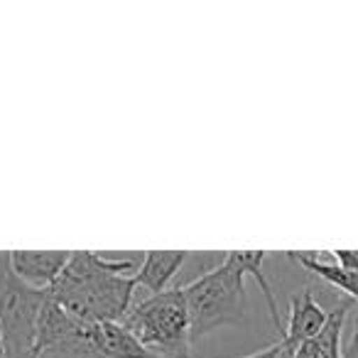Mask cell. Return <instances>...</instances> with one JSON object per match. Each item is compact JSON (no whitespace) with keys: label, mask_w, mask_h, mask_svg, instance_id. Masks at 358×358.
Here are the masks:
<instances>
[{"label":"cell","mask_w":358,"mask_h":358,"mask_svg":"<svg viewBox=\"0 0 358 358\" xmlns=\"http://www.w3.org/2000/svg\"><path fill=\"white\" fill-rule=\"evenodd\" d=\"M133 258H103L94 250H74L64 273L47 289V297L81 322H123L135 302Z\"/></svg>","instance_id":"cell-1"},{"label":"cell","mask_w":358,"mask_h":358,"mask_svg":"<svg viewBox=\"0 0 358 358\" xmlns=\"http://www.w3.org/2000/svg\"><path fill=\"white\" fill-rule=\"evenodd\" d=\"M245 278L248 275L236 258V250H229L216 268L206 270L204 275L185 285L192 322V343L204 338L214 329L243 319L245 307H248Z\"/></svg>","instance_id":"cell-2"},{"label":"cell","mask_w":358,"mask_h":358,"mask_svg":"<svg viewBox=\"0 0 358 358\" xmlns=\"http://www.w3.org/2000/svg\"><path fill=\"white\" fill-rule=\"evenodd\" d=\"M120 324L159 358H189L192 322L185 287L135 299Z\"/></svg>","instance_id":"cell-3"},{"label":"cell","mask_w":358,"mask_h":358,"mask_svg":"<svg viewBox=\"0 0 358 358\" xmlns=\"http://www.w3.org/2000/svg\"><path fill=\"white\" fill-rule=\"evenodd\" d=\"M47 289L30 287L13 273L8 253L0 255V338L6 358H35L37 324Z\"/></svg>","instance_id":"cell-4"},{"label":"cell","mask_w":358,"mask_h":358,"mask_svg":"<svg viewBox=\"0 0 358 358\" xmlns=\"http://www.w3.org/2000/svg\"><path fill=\"white\" fill-rule=\"evenodd\" d=\"M74 250H8L13 273L30 287L50 289L64 273Z\"/></svg>","instance_id":"cell-5"},{"label":"cell","mask_w":358,"mask_h":358,"mask_svg":"<svg viewBox=\"0 0 358 358\" xmlns=\"http://www.w3.org/2000/svg\"><path fill=\"white\" fill-rule=\"evenodd\" d=\"M329 322V312L322 304L314 299L312 289L304 287L299 294H294L292 302H289V319L285 334L280 336V341L289 348V351H297L302 343L314 341V338L322 334V329Z\"/></svg>","instance_id":"cell-6"},{"label":"cell","mask_w":358,"mask_h":358,"mask_svg":"<svg viewBox=\"0 0 358 358\" xmlns=\"http://www.w3.org/2000/svg\"><path fill=\"white\" fill-rule=\"evenodd\" d=\"M187 255H189L187 250H145L143 265L135 273L138 289H148L150 294H159L169 289L167 285L182 270Z\"/></svg>","instance_id":"cell-7"},{"label":"cell","mask_w":358,"mask_h":358,"mask_svg":"<svg viewBox=\"0 0 358 358\" xmlns=\"http://www.w3.org/2000/svg\"><path fill=\"white\" fill-rule=\"evenodd\" d=\"M96 358H159L138 341L120 322L94 324Z\"/></svg>","instance_id":"cell-8"},{"label":"cell","mask_w":358,"mask_h":358,"mask_svg":"<svg viewBox=\"0 0 358 358\" xmlns=\"http://www.w3.org/2000/svg\"><path fill=\"white\" fill-rule=\"evenodd\" d=\"M285 255H289L294 263H299L304 270H309L312 275L327 280L329 285H334V287H338L341 292H346L348 299L358 302V273H348V270L338 268L336 263H327V260H322V253H302V250H289V253H285Z\"/></svg>","instance_id":"cell-9"},{"label":"cell","mask_w":358,"mask_h":358,"mask_svg":"<svg viewBox=\"0 0 358 358\" xmlns=\"http://www.w3.org/2000/svg\"><path fill=\"white\" fill-rule=\"evenodd\" d=\"M329 255H334V263L341 270L358 273V250H331Z\"/></svg>","instance_id":"cell-10"},{"label":"cell","mask_w":358,"mask_h":358,"mask_svg":"<svg viewBox=\"0 0 358 358\" xmlns=\"http://www.w3.org/2000/svg\"><path fill=\"white\" fill-rule=\"evenodd\" d=\"M341 358H358V317H356V324H353L351 341L346 343V348H343V356Z\"/></svg>","instance_id":"cell-11"},{"label":"cell","mask_w":358,"mask_h":358,"mask_svg":"<svg viewBox=\"0 0 358 358\" xmlns=\"http://www.w3.org/2000/svg\"><path fill=\"white\" fill-rule=\"evenodd\" d=\"M280 348H282V343H280V341H275V343H273V346L263 348V351L253 353V356H245V358H278Z\"/></svg>","instance_id":"cell-12"},{"label":"cell","mask_w":358,"mask_h":358,"mask_svg":"<svg viewBox=\"0 0 358 358\" xmlns=\"http://www.w3.org/2000/svg\"><path fill=\"white\" fill-rule=\"evenodd\" d=\"M0 358H6V353H3V338H0Z\"/></svg>","instance_id":"cell-13"}]
</instances>
